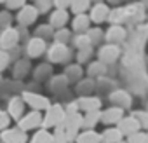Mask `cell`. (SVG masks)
Here are the masks:
<instances>
[{
    "label": "cell",
    "mask_w": 148,
    "mask_h": 143,
    "mask_svg": "<svg viewBox=\"0 0 148 143\" xmlns=\"http://www.w3.org/2000/svg\"><path fill=\"white\" fill-rule=\"evenodd\" d=\"M96 59L98 61H101V63H105L106 66H112V65H115L119 59H120V56H122V49H120V45H115V44H101V45H98L96 47Z\"/></svg>",
    "instance_id": "obj_1"
},
{
    "label": "cell",
    "mask_w": 148,
    "mask_h": 143,
    "mask_svg": "<svg viewBox=\"0 0 148 143\" xmlns=\"http://www.w3.org/2000/svg\"><path fill=\"white\" fill-rule=\"evenodd\" d=\"M63 120H64V108L61 105H49L45 115L42 117V127L44 129L58 127L63 124Z\"/></svg>",
    "instance_id": "obj_2"
},
{
    "label": "cell",
    "mask_w": 148,
    "mask_h": 143,
    "mask_svg": "<svg viewBox=\"0 0 148 143\" xmlns=\"http://www.w3.org/2000/svg\"><path fill=\"white\" fill-rule=\"evenodd\" d=\"M110 11H112V7H110L106 2H94V4L91 6V9L87 11V16H89V19H91L92 25L99 26V25H103V23H108Z\"/></svg>",
    "instance_id": "obj_3"
},
{
    "label": "cell",
    "mask_w": 148,
    "mask_h": 143,
    "mask_svg": "<svg viewBox=\"0 0 148 143\" xmlns=\"http://www.w3.org/2000/svg\"><path fill=\"white\" fill-rule=\"evenodd\" d=\"M45 54L49 63H68L71 59V49L66 44H58V42H54L45 51Z\"/></svg>",
    "instance_id": "obj_4"
},
{
    "label": "cell",
    "mask_w": 148,
    "mask_h": 143,
    "mask_svg": "<svg viewBox=\"0 0 148 143\" xmlns=\"http://www.w3.org/2000/svg\"><path fill=\"white\" fill-rule=\"evenodd\" d=\"M108 98H110V103H112L113 107H119V108H122L124 112H125V110H131V108H132V103H134L131 93L125 91V89H120V87H115L112 93H108Z\"/></svg>",
    "instance_id": "obj_5"
},
{
    "label": "cell",
    "mask_w": 148,
    "mask_h": 143,
    "mask_svg": "<svg viewBox=\"0 0 148 143\" xmlns=\"http://www.w3.org/2000/svg\"><path fill=\"white\" fill-rule=\"evenodd\" d=\"M127 38V28L125 25H110L105 30V42L106 44H115L120 45Z\"/></svg>",
    "instance_id": "obj_6"
},
{
    "label": "cell",
    "mask_w": 148,
    "mask_h": 143,
    "mask_svg": "<svg viewBox=\"0 0 148 143\" xmlns=\"http://www.w3.org/2000/svg\"><path fill=\"white\" fill-rule=\"evenodd\" d=\"M117 127H119V131L122 133L124 138H127V136H131V134L141 131V129H139V122L136 120V117H134L132 113H127V115L124 113V117L117 122Z\"/></svg>",
    "instance_id": "obj_7"
},
{
    "label": "cell",
    "mask_w": 148,
    "mask_h": 143,
    "mask_svg": "<svg viewBox=\"0 0 148 143\" xmlns=\"http://www.w3.org/2000/svg\"><path fill=\"white\" fill-rule=\"evenodd\" d=\"M124 113H125V112H124L122 108L110 105L108 108L101 110V119H99V124H103V126H117V122L124 117Z\"/></svg>",
    "instance_id": "obj_8"
},
{
    "label": "cell",
    "mask_w": 148,
    "mask_h": 143,
    "mask_svg": "<svg viewBox=\"0 0 148 143\" xmlns=\"http://www.w3.org/2000/svg\"><path fill=\"white\" fill-rule=\"evenodd\" d=\"M77 107L79 112H92V110H101V98L96 94H89V96H79L77 100Z\"/></svg>",
    "instance_id": "obj_9"
},
{
    "label": "cell",
    "mask_w": 148,
    "mask_h": 143,
    "mask_svg": "<svg viewBox=\"0 0 148 143\" xmlns=\"http://www.w3.org/2000/svg\"><path fill=\"white\" fill-rule=\"evenodd\" d=\"M42 112H38V110H32L30 113H26V115H23L21 119H19V129H23V131H28V129H35V127H42Z\"/></svg>",
    "instance_id": "obj_10"
},
{
    "label": "cell",
    "mask_w": 148,
    "mask_h": 143,
    "mask_svg": "<svg viewBox=\"0 0 148 143\" xmlns=\"http://www.w3.org/2000/svg\"><path fill=\"white\" fill-rule=\"evenodd\" d=\"M19 42V32L16 28H4L2 33H0V47H2L4 51H9L12 47H16V44Z\"/></svg>",
    "instance_id": "obj_11"
},
{
    "label": "cell",
    "mask_w": 148,
    "mask_h": 143,
    "mask_svg": "<svg viewBox=\"0 0 148 143\" xmlns=\"http://www.w3.org/2000/svg\"><path fill=\"white\" fill-rule=\"evenodd\" d=\"M37 18H38V11L35 9V6H23V7L19 9L18 16H16V19H18V23H19L21 26H30V25H33V23L37 21Z\"/></svg>",
    "instance_id": "obj_12"
},
{
    "label": "cell",
    "mask_w": 148,
    "mask_h": 143,
    "mask_svg": "<svg viewBox=\"0 0 148 143\" xmlns=\"http://www.w3.org/2000/svg\"><path fill=\"white\" fill-rule=\"evenodd\" d=\"M45 51H47V40H44L40 37H33L26 44V54H28V58H38V56L45 54Z\"/></svg>",
    "instance_id": "obj_13"
},
{
    "label": "cell",
    "mask_w": 148,
    "mask_h": 143,
    "mask_svg": "<svg viewBox=\"0 0 148 143\" xmlns=\"http://www.w3.org/2000/svg\"><path fill=\"white\" fill-rule=\"evenodd\" d=\"M23 101H26L33 110H38V112L47 110L49 105H51V101H49L45 96H42V94H35V93H25V94H23Z\"/></svg>",
    "instance_id": "obj_14"
},
{
    "label": "cell",
    "mask_w": 148,
    "mask_h": 143,
    "mask_svg": "<svg viewBox=\"0 0 148 143\" xmlns=\"http://www.w3.org/2000/svg\"><path fill=\"white\" fill-rule=\"evenodd\" d=\"M68 21H70V12L66 9H54V11L49 12V25L54 30L66 26Z\"/></svg>",
    "instance_id": "obj_15"
},
{
    "label": "cell",
    "mask_w": 148,
    "mask_h": 143,
    "mask_svg": "<svg viewBox=\"0 0 148 143\" xmlns=\"http://www.w3.org/2000/svg\"><path fill=\"white\" fill-rule=\"evenodd\" d=\"M84 74H86L84 66L79 65V63H70V65H66V68L63 72V75L66 77V80L70 84H77L80 79H84Z\"/></svg>",
    "instance_id": "obj_16"
},
{
    "label": "cell",
    "mask_w": 148,
    "mask_h": 143,
    "mask_svg": "<svg viewBox=\"0 0 148 143\" xmlns=\"http://www.w3.org/2000/svg\"><path fill=\"white\" fill-rule=\"evenodd\" d=\"M86 72V75L89 77V79H99V77H105L106 75V72H108V66L105 65V63H101V61H98V59H94V61H89L87 63V68L84 70Z\"/></svg>",
    "instance_id": "obj_17"
},
{
    "label": "cell",
    "mask_w": 148,
    "mask_h": 143,
    "mask_svg": "<svg viewBox=\"0 0 148 143\" xmlns=\"http://www.w3.org/2000/svg\"><path fill=\"white\" fill-rule=\"evenodd\" d=\"M122 140H124V136L117 126H106L99 133V143H119Z\"/></svg>",
    "instance_id": "obj_18"
},
{
    "label": "cell",
    "mask_w": 148,
    "mask_h": 143,
    "mask_svg": "<svg viewBox=\"0 0 148 143\" xmlns=\"http://www.w3.org/2000/svg\"><path fill=\"white\" fill-rule=\"evenodd\" d=\"M91 19L87 14H73L71 19V32L73 33H86L91 28Z\"/></svg>",
    "instance_id": "obj_19"
},
{
    "label": "cell",
    "mask_w": 148,
    "mask_h": 143,
    "mask_svg": "<svg viewBox=\"0 0 148 143\" xmlns=\"http://www.w3.org/2000/svg\"><path fill=\"white\" fill-rule=\"evenodd\" d=\"M2 141L4 143H26V131L19 127L2 131Z\"/></svg>",
    "instance_id": "obj_20"
},
{
    "label": "cell",
    "mask_w": 148,
    "mask_h": 143,
    "mask_svg": "<svg viewBox=\"0 0 148 143\" xmlns=\"http://www.w3.org/2000/svg\"><path fill=\"white\" fill-rule=\"evenodd\" d=\"M94 91H96V80H94V79H89V77L80 79V80L77 82V86H75V93H77L79 96H89V94H92Z\"/></svg>",
    "instance_id": "obj_21"
},
{
    "label": "cell",
    "mask_w": 148,
    "mask_h": 143,
    "mask_svg": "<svg viewBox=\"0 0 148 143\" xmlns=\"http://www.w3.org/2000/svg\"><path fill=\"white\" fill-rule=\"evenodd\" d=\"M73 143H99V133L96 129H80Z\"/></svg>",
    "instance_id": "obj_22"
},
{
    "label": "cell",
    "mask_w": 148,
    "mask_h": 143,
    "mask_svg": "<svg viewBox=\"0 0 148 143\" xmlns=\"http://www.w3.org/2000/svg\"><path fill=\"white\" fill-rule=\"evenodd\" d=\"M86 35H87V38H89V42H91L92 47H98V45L105 44V30L101 26H96V25L91 26L86 32Z\"/></svg>",
    "instance_id": "obj_23"
},
{
    "label": "cell",
    "mask_w": 148,
    "mask_h": 143,
    "mask_svg": "<svg viewBox=\"0 0 148 143\" xmlns=\"http://www.w3.org/2000/svg\"><path fill=\"white\" fill-rule=\"evenodd\" d=\"M70 86V82L66 80V77L61 74V75H52L51 79H49V89H51V93H54V94H59V93H63V91H66V87Z\"/></svg>",
    "instance_id": "obj_24"
},
{
    "label": "cell",
    "mask_w": 148,
    "mask_h": 143,
    "mask_svg": "<svg viewBox=\"0 0 148 143\" xmlns=\"http://www.w3.org/2000/svg\"><path fill=\"white\" fill-rule=\"evenodd\" d=\"M99 119H101V110L84 112L82 113V129H94L99 124Z\"/></svg>",
    "instance_id": "obj_25"
},
{
    "label": "cell",
    "mask_w": 148,
    "mask_h": 143,
    "mask_svg": "<svg viewBox=\"0 0 148 143\" xmlns=\"http://www.w3.org/2000/svg\"><path fill=\"white\" fill-rule=\"evenodd\" d=\"M9 113H11V117H14V119H21V113H23V110H25V101H23V98H19V96H16V98H12L11 101H9Z\"/></svg>",
    "instance_id": "obj_26"
},
{
    "label": "cell",
    "mask_w": 148,
    "mask_h": 143,
    "mask_svg": "<svg viewBox=\"0 0 148 143\" xmlns=\"http://www.w3.org/2000/svg\"><path fill=\"white\" fill-rule=\"evenodd\" d=\"M91 6H92L91 0H71L70 11L73 14H87V11L91 9Z\"/></svg>",
    "instance_id": "obj_27"
},
{
    "label": "cell",
    "mask_w": 148,
    "mask_h": 143,
    "mask_svg": "<svg viewBox=\"0 0 148 143\" xmlns=\"http://www.w3.org/2000/svg\"><path fill=\"white\" fill-rule=\"evenodd\" d=\"M71 35H73V32H71L70 28L63 26V28L54 30V33H52V40H54V42H58V44H70Z\"/></svg>",
    "instance_id": "obj_28"
},
{
    "label": "cell",
    "mask_w": 148,
    "mask_h": 143,
    "mask_svg": "<svg viewBox=\"0 0 148 143\" xmlns=\"http://www.w3.org/2000/svg\"><path fill=\"white\" fill-rule=\"evenodd\" d=\"M52 77V66L49 63H42L35 68V79L37 80H49Z\"/></svg>",
    "instance_id": "obj_29"
},
{
    "label": "cell",
    "mask_w": 148,
    "mask_h": 143,
    "mask_svg": "<svg viewBox=\"0 0 148 143\" xmlns=\"http://www.w3.org/2000/svg\"><path fill=\"white\" fill-rule=\"evenodd\" d=\"M94 56V47L89 45V47H84V49H79L77 51V63L79 65H87L89 61H92L91 58Z\"/></svg>",
    "instance_id": "obj_30"
},
{
    "label": "cell",
    "mask_w": 148,
    "mask_h": 143,
    "mask_svg": "<svg viewBox=\"0 0 148 143\" xmlns=\"http://www.w3.org/2000/svg\"><path fill=\"white\" fill-rule=\"evenodd\" d=\"M70 42H71V45L75 47L77 51H79V49H84V47H89V45H91V42H89V38H87V35H86V33H73Z\"/></svg>",
    "instance_id": "obj_31"
},
{
    "label": "cell",
    "mask_w": 148,
    "mask_h": 143,
    "mask_svg": "<svg viewBox=\"0 0 148 143\" xmlns=\"http://www.w3.org/2000/svg\"><path fill=\"white\" fill-rule=\"evenodd\" d=\"M134 117H136V120L139 122V129L141 131H148V110L146 108H141V110H134V112H131Z\"/></svg>",
    "instance_id": "obj_32"
},
{
    "label": "cell",
    "mask_w": 148,
    "mask_h": 143,
    "mask_svg": "<svg viewBox=\"0 0 148 143\" xmlns=\"http://www.w3.org/2000/svg\"><path fill=\"white\" fill-rule=\"evenodd\" d=\"M32 143H52V133H49V129H38L33 134Z\"/></svg>",
    "instance_id": "obj_33"
},
{
    "label": "cell",
    "mask_w": 148,
    "mask_h": 143,
    "mask_svg": "<svg viewBox=\"0 0 148 143\" xmlns=\"http://www.w3.org/2000/svg\"><path fill=\"white\" fill-rule=\"evenodd\" d=\"M52 33H54V28H52L51 25H42V26L37 28L35 37H40V38H44V40H49V38H52Z\"/></svg>",
    "instance_id": "obj_34"
},
{
    "label": "cell",
    "mask_w": 148,
    "mask_h": 143,
    "mask_svg": "<svg viewBox=\"0 0 148 143\" xmlns=\"http://www.w3.org/2000/svg\"><path fill=\"white\" fill-rule=\"evenodd\" d=\"M52 143H70L68 138H66V133H64V127L63 124L54 127V133H52Z\"/></svg>",
    "instance_id": "obj_35"
},
{
    "label": "cell",
    "mask_w": 148,
    "mask_h": 143,
    "mask_svg": "<svg viewBox=\"0 0 148 143\" xmlns=\"http://www.w3.org/2000/svg\"><path fill=\"white\" fill-rule=\"evenodd\" d=\"M35 9L38 14H47L52 9V0H35Z\"/></svg>",
    "instance_id": "obj_36"
},
{
    "label": "cell",
    "mask_w": 148,
    "mask_h": 143,
    "mask_svg": "<svg viewBox=\"0 0 148 143\" xmlns=\"http://www.w3.org/2000/svg\"><path fill=\"white\" fill-rule=\"evenodd\" d=\"M28 70H30V63L28 61H18V65L14 68V75L16 77H25L28 74Z\"/></svg>",
    "instance_id": "obj_37"
},
{
    "label": "cell",
    "mask_w": 148,
    "mask_h": 143,
    "mask_svg": "<svg viewBox=\"0 0 148 143\" xmlns=\"http://www.w3.org/2000/svg\"><path fill=\"white\" fill-rule=\"evenodd\" d=\"M124 140L127 143H145V131H138V133H134V134H131Z\"/></svg>",
    "instance_id": "obj_38"
},
{
    "label": "cell",
    "mask_w": 148,
    "mask_h": 143,
    "mask_svg": "<svg viewBox=\"0 0 148 143\" xmlns=\"http://www.w3.org/2000/svg\"><path fill=\"white\" fill-rule=\"evenodd\" d=\"M9 58H11V56H9V52H7V51L0 49V72L7 68V65H9Z\"/></svg>",
    "instance_id": "obj_39"
},
{
    "label": "cell",
    "mask_w": 148,
    "mask_h": 143,
    "mask_svg": "<svg viewBox=\"0 0 148 143\" xmlns=\"http://www.w3.org/2000/svg\"><path fill=\"white\" fill-rule=\"evenodd\" d=\"M7 9H21L23 6H26V0H5Z\"/></svg>",
    "instance_id": "obj_40"
},
{
    "label": "cell",
    "mask_w": 148,
    "mask_h": 143,
    "mask_svg": "<svg viewBox=\"0 0 148 143\" xmlns=\"http://www.w3.org/2000/svg\"><path fill=\"white\" fill-rule=\"evenodd\" d=\"M70 4H71V0H52V7L56 9H70Z\"/></svg>",
    "instance_id": "obj_41"
},
{
    "label": "cell",
    "mask_w": 148,
    "mask_h": 143,
    "mask_svg": "<svg viewBox=\"0 0 148 143\" xmlns=\"http://www.w3.org/2000/svg\"><path fill=\"white\" fill-rule=\"evenodd\" d=\"M9 23H11V14H9L7 11L0 12V28H7Z\"/></svg>",
    "instance_id": "obj_42"
},
{
    "label": "cell",
    "mask_w": 148,
    "mask_h": 143,
    "mask_svg": "<svg viewBox=\"0 0 148 143\" xmlns=\"http://www.w3.org/2000/svg\"><path fill=\"white\" fill-rule=\"evenodd\" d=\"M9 120H11V117H9L5 112H0V131L5 129V127L9 126Z\"/></svg>",
    "instance_id": "obj_43"
},
{
    "label": "cell",
    "mask_w": 148,
    "mask_h": 143,
    "mask_svg": "<svg viewBox=\"0 0 148 143\" xmlns=\"http://www.w3.org/2000/svg\"><path fill=\"white\" fill-rule=\"evenodd\" d=\"M122 2H124V0H108V6H112V4L113 6H120Z\"/></svg>",
    "instance_id": "obj_44"
},
{
    "label": "cell",
    "mask_w": 148,
    "mask_h": 143,
    "mask_svg": "<svg viewBox=\"0 0 148 143\" xmlns=\"http://www.w3.org/2000/svg\"><path fill=\"white\" fill-rule=\"evenodd\" d=\"M139 4L143 6V9H145V12H146V11H148V0H141Z\"/></svg>",
    "instance_id": "obj_45"
},
{
    "label": "cell",
    "mask_w": 148,
    "mask_h": 143,
    "mask_svg": "<svg viewBox=\"0 0 148 143\" xmlns=\"http://www.w3.org/2000/svg\"><path fill=\"white\" fill-rule=\"evenodd\" d=\"M145 143H148V131H145Z\"/></svg>",
    "instance_id": "obj_46"
},
{
    "label": "cell",
    "mask_w": 148,
    "mask_h": 143,
    "mask_svg": "<svg viewBox=\"0 0 148 143\" xmlns=\"http://www.w3.org/2000/svg\"><path fill=\"white\" fill-rule=\"evenodd\" d=\"M91 2H105V0H91Z\"/></svg>",
    "instance_id": "obj_47"
},
{
    "label": "cell",
    "mask_w": 148,
    "mask_h": 143,
    "mask_svg": "<svg viewBox=\"0 0 148 143\" xmlns=\"http://www.w3.org/2000/svg\"><path fill=\"white\" fill-rule=\"evenodd\" d=\"M119 143H127V141H125V140H122V141H119Z\"/></svg>",
    "instance_id": "obj_48"
},
{
    "label": "cell",
    "mask_w": 148,
    "mask_h": 143,
    "mask_svg": "<svg viewBox=\"0 0 148 143\" xmlns=\"http://www.w3.org/2000/svg\"><path fill=\"white\" fill-rule=\"evenodd\" d=\"M2 2H5V0H0V4H2Z\"/></svg>",
    "instance_id": "obj_49"
},
{
    "label": "cell",
    "mask_w": 148,
    "mask_h": 143,
    "mask_svg": "<svg viewBox=\"0 0 148 143\" xmlns=\"http://www.w3.org/2000/svg\"><path fill=\"white\" fill-rule=\"evenodd\" d=\"M70 143H73V141H70Z\"/></svg>",
    "instance_id": "obj_50"
},
{
    "label": "cell",
    "mask_w": 148,
    "mask_h": 143,
    "mask_svg": "<svg viewBox=\"0 0 148 143\" xmlns=\"http://www.w3.org/2000/svg\"><path fill=\"white\" fill-rule=\"evenodd\" d=\"M33 2H35V0H33Z\"/></svg>",
    "instance_id": "obj_51"
}]
</instances>
